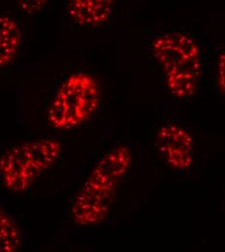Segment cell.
I'll return each mask as SVG.
<instances>
[{"label":"cell","mask_w":225,"mask_h":252,"mask_svg":"<svg viewBox=\"0 0 225 252\" xmlns=\"http://www.w3.org/2000/svg\"><path fill=\"white\" fill-rule=\"evenodd\" d=\"M101 88L95 76L76 72L58 89L48 112V122L54 128L69 131L90 122L100 105Z\"/></svg>","instance_id":"277c9868"},{"label":"cell","mask_w":225,"mask_h":252,"mask_svg":"<svg viewBox=\"0 0 225 252\" xmlns=\"http://www.w3.org/2000/svg\"><path fill=\"white\" fill-rule=\"evenodd\" d=\"M151 52L169 93L182 100L192 98L203 72L199 43L185 32H164L152 40Z\"/></svg>","instance_id":"7a4b0ae2"},{"label":"cell","mask_w":225,"mask_h":252,"mask_svg":"<svg viewBox=\"0 0 225 252\" xmlns=\"http://www.w3.org/2000/svg\"><path fill=\"white\" fill-rule=\"evenodd\" d=\"M131 162V151L126 145L110 149L97 161L71 205L72 218L78 225L96 226L106 220Z\"/></svg>","instance_id":"6da1fadb"},{"label":"cell","mask_w":225,"mask_h":252,"mask_svg":"<svg viewBox=\"0 0 225 252\" xmlns=\"http://www.w3.org/2000/svg\"><path fill=\"white\" fill-rule=\"evenodd\" d=\"M24 246L22 230L11 215L0 208V252H14Z\"/></svg>","instance_id":"ba28073f"},{"label":"cell","mask_w":225,"mask_h":252,"mask_svg":"<svg viewBox=\"0 0 225 252\" xmlns=\"http://www.w3.org/2000/svg\"><path fill=\"white\" fill-rule=\"evenodd\" d=\"M156 146L167 166L175 171L187 172L195 162L194 141L185 126L177 122H167L157 133Z\"/></svg>","instance_id":"5b68a950"},{"label":"cell","mask_w":225,"mask_h":252,"mask_svg":"<svg viewBox=\"0 0 225 252\" xmlns=\"http://www.w3.org/2000/svg\"><path fill=\"white\" fill-rule=\"evenodd\" d=\"M23 34L19 23L12 16L0 12V70L18 56Z\"/></svg>","instance_id":"52a82bcc"},{"label":"cell","mask_w":225,"mask_h":252,"mask_svg":"<svg viewBox=\"0 0 225 252\" xmlns=\"http://www.w3.org/2000/svg\"><path fill=\"white\" fill-rule=\"evenodd\" d=\"M118 0H69L68 15L80 27L98 28L113 17Z\"/></svg>","instance_id":"8992f818"},{"label":"cell","mask_w":225,"mask_h":252,"mask_svg":"<svg viewBox=\"0 0 225 252\" xmlns=\"http://www.w3.org/2000/svg\"><path fill=\"white\" fill-rule=\"evenodd\" d=\"M50 0H17L20 10L25 14L32 15L42 10Z\"/></svg>","instance_id":"9c48e42d"},{"label":"cell","mask_w":225,"mask_h":252,"mask_svg":"<svg viewBox=\"0 0 225 252\" xmlns=\"http://www.w3.org/2000/svg\"><path fill=\"white\" fill-rule=\"evenodd\" d=\"M218 85L221 92L225 95V51L222 53L217 67Z\"/></svg>","instance_id":"30bf717a"},{"label":"cell","mask_w":225,"mask_h":252,"mask_svg":"<svg viewBox=\"0 0 225 252\" xmlns=\"http://www.w3.org/2000/svg\"><path fill=\"white\" fill-rule=\"evenodd\" d=\"M63 150V144L55 138H42L7 148L0 154L1 185L15 193L27 191L56 165Z\"/></svg>","instance_id":"3957f363"}]
</instances>
